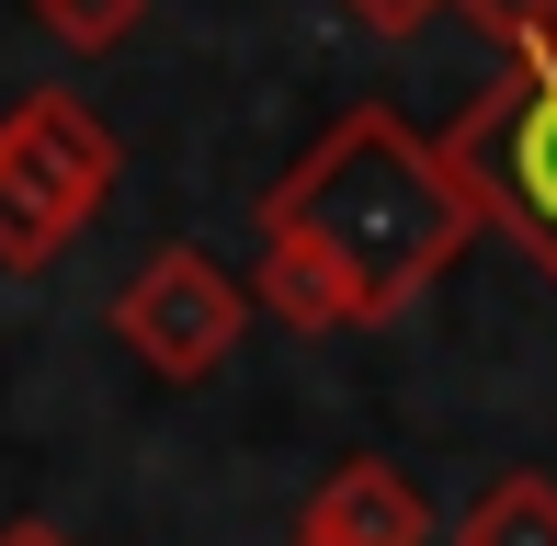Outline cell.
Returning a JSON list of instances; mask_svg holds the SVG:
<instances>
[{
    "mask_svg": "<svg viewBox=\"0 0 557 546\" xmlns=\"http://www.w3.org/2000/svg\"><path fill=\"white\" fill-rule=\"evenodd\" d=\"M478 239V206L455 183L444 137H421L398 103H352L308 137V160L262 194V308L285 331H375L421 308Z\"/></svg>",
    "mask_w": 557,
    "mask_h": 546,
    "instance_id": "cell-1",
    "label": "cell"
},
{
    "mask_svg": "<svg viewBox=\"0 0 557 546\" xmlns=\"http://www.w3.org/2000/svg\"><path fill=\"white\" fill-rule=\"evenodd\" d=\"M125 148L81 91H23L0 114V273H46L114 206Z\"/></svg>",
    "mask_w": 557,
    "mask_h": 546,
    "instance_id": "cell-2",
    "label": "cell"
},
{
    "mask_svg": "<svg viewBox=\"0 0 557 546\" xmlns=\"http://www.w3.org/2000/svg\"><path fill=\"white\" fill-rule=\"evenodd\" d=\"M444 160H455V183H467L478 228H500L557 285V46L546 58H512L478 91L467 126L444 137Z\"/></svg>",
    "mask_w": 557,
    "mask_h": 546,
    "instance_id": "cell-3",
    "label": "cell"
},
{
    "mask_svg": "<svg viewBox=\"0 0 557 546\" xmlns=\"http://www.w3.org/2000/svg\"><path fill=\"white\" fill-rule=\"evenodd\" d=\"M250 331V296L216 251H148L114 296V342L148 364L160 387H206Z\"/></svg>",
    "mask_w": 557,
    "mask_h": 546,
    "instance_id": "cell-4",
    "label": "cell"
},
{
    "mask_svg": "<svg viewBox=\"0 0 557 546\" xmlns=\"http://www.w3.org/2000/svg\"><path fill=\"white\" fill-rule=\"evenodd\" d=\"M285 546H433V512H421V489L398 479L387 456H352L331 479L308 489V512L285 524Z\"/></svg>",
    "mask_w": 557,
    "mask_h": 546,
    "instance_id": "cell-5",
    "label": "cell"
},
{
    "mask_svg": "<svg viewBox=\"0 0 557 546\" xmlns=\"http://www.w3.org/2000/svg\"><path fill=\"white\" fill-rule=\"evenodd\" d=\"M455 546H557V479H546V467L490 479L467 501V524H455Z\"/></svg>",
    "mask_w": 557,
    "mask_h": 546,
    "instance_id": "cell-6",
    "label": "cell"
},
{
    "mask_svg": "<svg viewBox=\"0 0 557 546\" xmlns=\"http://www.w3.org/2000/svg\"><path fill=\"white\" fill-rule=\"evenodd\" d=\"M23 12H35V35L69 46V58H114V46L148 23V0H23Z\"/></svg>",
    "mask_w": 557,
    "mask_h": 546,
    "instance_id": "cell-7",
    "label": "cell"
},
{
    "mask_svg": "<svg viewBox=\"0 0 557 546\" xmlns=\"http://www.w3.org/2000/svg\"><path fill=\"white\" fill-rule=\"evenodd\" d=\"M444 12H467L500 58H546L557 46V0H444Z\"/></svg>",
    "mask_w": 557,
    "mask_h": 546,
    "instance_id": "cell-8",
    "label": "cell"
},
{
    "mask_svg": "<svg viewBox=\"0 0 557 546\" xmlns=\"http://www.w3.org/2000/svg\"><path fill=\"white\" fill-rule=\"evenodd\" d=\"M342 12L364 23V35H387V46H398V35H421V23H433L444 0H342Z\"/></svg>",
    "mask_w": 557,
    "mask_h": 546,
    "instance_id": "cell-9",
    "label": "cell"
},
{
    "mask_svg": "<svg viewBox=\"0 0 557 546\" xmlns=\"http://www.w3.org/2000/svg\"><path fill=\"white\" fill-rule=\"evenodd\" d=\"M0 546H81V535L46 524V512H12V524H0Z\"/></svg>",
    "mask_w": 557,
    "mask_h": 546,
    "instance_id": "cell-10",
    "label": "cell"
}]
</instances>
